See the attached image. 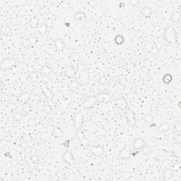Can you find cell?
<instances>
[{"instance_id":"1","label":"cell","mask_w":181,"mask_h":181,"mask_svg":"<svg viewBox=\"0 0 181 181\" xmlns=\"http://www.w3.org/2000/svg\"><path fill=\"white\" fill-rule=\"evenodd\" d=\"M164 38L168 45L173 46L177 43L178 34L173 27H168L164 33Z\"/></svg>"},{"instance_id":"2","label":"cell","mask_w":181,"mask_h":181,"mask_svg":"<svg viewBox=\"0 0 181 181\" xmlns=\"http://www.w3.org/2000/svg\"><path fill=\"white\" fill-rule=\"evenodd\" d=\"M16 64V60L14 58H7L4 59L1 63V68L3 70H9L14 68Z\"/></svg>"},{"instance_id":"3","label":"cell","mask_w":181,"mask_h":181,"mask_svg":"<svg viewBox=\"0 0 181 181\" xmlns=\"http://www.w3.org/2000/svg\"><path fill=\"white\" fill-rule=\"evenodd\" d=\"M62 159L65 163H67L69 166H74L76 163L75 158H74V155L70 151H65L62 156Z\"/></svg>"},{"instance_id":"4","label":"cell","mask_w":181,"mask_h":181,"mask_svg":"<svg viewBox=\"0 0 181 181\" xmlns=\"http://www.w3.org/2000/svg\"><path fill=\"white\" fill-rule=\"evenodd\" d=\"M84 124V114L82 112H79L75 114L74 117V127L76 131L82 130Z\"/></svg>"},{"instance_id":"5","label":"cell","mask_w":181,"mask_h":181,"mask_svg":"<svg viewBox=\"0 0 181 181\" xmlns=\"http://www.w3.org/2000/svg\"><path fill=\"white\" fill-rule=\"evenodd\" d=\"M118 156L122 160H129L132 156V149L130 147H125L120 150Z\"/></svg>"},{"instance_id":"6","label":"cell","mask_w":181,"mask_h":181,"mask_svg":"<svg viewBox=\"0 0 181 181\" xmlns=\"http://www.w3.org/2000/svg\"><path fill=\"white\" fill-rule=\"evenodd\" d=\"M96 96L98 103H104V104H106V103L110 102L111 99H112V96H111L109 93H106V92H101V93L96 95Z\"/></svg>"},{"instance_id":"7","label":"cell","mask_w":181,"mask_h":181,"mask_svg":"<svg viewBox=\"0 0 181 181\" xmlns=\"http://www.w3.org/2000/svg\"><path fill=\"white\" fill-rule=\"evenodd\" d=\"M115 104L117 108L122 111H126L128 109V102H127L126 100H125V98H117L115 101Z\"/></svg>"},{"instance_id":"8","label":"cell","mask_w":181,"mask_h":181,"mask_svg":"<svg viewBox=\"0 0 181 181\" xmlns=\"http://www.w3.org/2000/svg\"><path fill=\"white\" fill-rule=\"evenodd\" d=\"M88 150L93 155L101 156L104 154V148L101 146H89Z\"/></svg>"},{"instance_id":"9","label":"cell","mask_w":181,"mask_h":181,"mask_svg":"<svg viewBox=\"0 0 181 181\" xmlns=\"http://www.w3.org/2000/svg\"><path fill=\"white\" fill-rule=\"evenodd\" d=\"M125 112V117H126L127 120H128V125L133 126L136 123V116L135 113L132 110L128 109Z\"/></svg>"},{"instance_id":"10","label":"cell","mask_w":181,"mask_h":181,"mask_svg":"<svg viewBox=\"0 0 181 181\" xmlns=\"http://www.w3.org/2000/svg\"><path fill=\"white\" fill-rule=\"evenodd\" d=\"M98 103L97 99H96V96H90V97L87 98L86 99L84 100V101L82 104V106L85 108H92L95 106Z\"/></svg>"},{"instance_id":"11","label":"cell","mask_w":181,"mask_h":181,"mask_svg":"<svg viewBox=\"0 0 181 181\" xmlns=\"http://www.w3.org/2000/svg\"><path fill=\"white\" fill-rule=\"evenodd\" d=\"M53 44L56 50H58V51H62V50H64L65 47H66L65 41L62 38H60L54 40Z\"/></svg>"},{"instance_id":"12","label":"cell","mask_w":181,"mask_h":181,"mask_svg":"<svg viewBox=\"0 0 181 181\" xmlns=\"http://www.w3.org/2000/svg\"><path fill=\"white\" fill-rule=\"evenodd\" d=\"M144 145H145V142L142 138L138 137L133 140L132 148L134 150H140Z\"/></svg>"},{"instance_id":"13","label":"cell","mask_w":181,"mask_h":181,"mask_svg":"<svg viewBox=\"0 0 181 181\" xmlns=\"http://www.w3.org/2000/svg\"><path fill=\"white\" fill-rule=\"evenodd\" d=\"M76 136H77V139H79V140L80 141V142H82L84 145H85V146L89 145V142H88V139L85 137L83 132H82V130H77V131H76Z\"/></svg>"},{"instance_id":"14","label":"cell","mask_w":181,"mask_h":181,"mask_svg":"<svg viewBox=\"0 0 181 181\" xmlns=\"http://www.w3.org/2000/svg\"><path fill=\"white\" fill-rule=\"evenodd\" d=\"M141 14L144 18L150 19L152 15V9L149 6H145L141 9Z\"/></svg>"},{"instance_id":"15","label":"cell","mask_w":181,"mask_h":181,"mask_svg":"<svg viewBox=\"0 0 181 181\" xmlns=\"http://www.w3.org/2000/svg\"><path fill=\"white\" fill-rule=\"evenodd\" d=\"M40 74H42L43 76H44V77H50V76L52 74L53 71H52V69H51L50 67L47 66V65H44V66H43L42 67L40 68Z\"/></svg>"},{"instance_id":"16","label":"cell","mask_w":181,"mask_h":181,"mask_svg":"<svg viewBox=\"0 0 181 181\" xmlns=\"http://www.w3.org/2000/svg\"><path fill=\"white\" fill-rule=\"evenodd\" d=\"M170 128H171L170 124L168 123H166V122H165V123H161V125L157 128V132L159 133L167 132L168 130H170Z\"/></svg>"},{"instance_id":"17","label":"cell","mask_w":181,"mask_h":181,"mask_svg":"<svg viewBox=\"0 0 181 181\" xmlns=\"http://www.w3.org/2000/svg\"><path fill=\"white\" fill-rule=\"evenodd\" d=\"M18 98H19V103H20L21 104L24 105L28 102V101H29L31 96H30L29 93H23L19 95V96Z\"/></svg>"},{"instance_id":"18","label":"cell","mask_w":181,"mask_h":181,"mask_svg":"<svg viewBox=\"0 0 181 181\" xmlns=\"http://www.w3.org/2000/svg\"><path fill=\"white\" fill-rule=\"evenodd\" d=\"M64 73L67 77L73 78L75 76L76 71L75 69H74V67H67L65 68Z\"/></svg>"},{"instance_id":"19","label":"cell","mask_w":181,"mask_h":181,"mask_svg":"<svg viewBox=\"0 0 181 181\" xmlns=\"http://www.w3.org/2000/svg\"><path fill=\"white\" fill-rule=\"evenodd\" d=\"M152 148L149 145H144L142 149H140V152L142 155L144 156H149L152 154Z\"/></svg>"},{"instance_id":"20","label":"cell","mask_w":181,"mask_h":181,"mask_svg":"<svg viewBox=\"0 0 181 181\" xmlns=\"http://www.w3.org/2000/svg\"><path fill=\"white\" fill-rule=\"evenodd\" d=\"M29 24H30V26H31V28H38V26H40L38 19L36 16L32 17V18L31 19V20H30Z\"/></svg>"},{"instance_id":"21","label":"cell","mask_w":181,"mask_h":181,"mask_svg":"<svg viewBox=\"0 0 181 181\" xmlns=\"http://www.w3.org/2000/svg\"><path fill=\"white\" fill-rule=\"evenodd\" d=\"M53 136L56 138H61L64 136V132H63L62 130L60 128H55L53 130V133H52Z\"/></svg>"},{"instance_id":"22","label":"cell","mask_w":181,"mask_h":181,"mask_svg":"<svg viewBox=\"0 0 181 181\" xmlns=\"http://www.w3.org/2000/svg\"><path fill=\"white\" fill-rule=\"evenodd\" d=\"M114 42L117 45H123L125 43V38H124L123 35H117L114 38Z\"/></svg>"},{"instance_id":"23","label":"cell","mask_w":181,"mask_h":181,"mask_svg":"<svg viewBox=\"0 0 181 181\" xmlns=\"http://www.w3.org/2000/svg\"><path fill=\"white\" fill-rule=\"evenodd\" d=\"M74 19L78 21H81L84 20V19H86V14L84 12H77V13H75L74 16Z\"/></svg>"},{"instance_id":"24","label":"cell","mask_w":181,"mask_h":181,"mask_svg":"<svg viewBox=\"0 0 181 181\" xmlns=\"http://www.w3.org/2000/svg\"><path fill=\"white\" fill-rule=\"evenodd\" d=\"M79 82H77V80L74 79V80H72L71 82L69 83V89L70 90H72V91H74L79 88Z\"/></svg>"},{"instance_id":"25","label":"cell","mask_w":181,"mask_h":181,"mask_svg":"<svg viewBox=\"0 0 181 181\" xmlns=\"http://www.w3.org/2000/svg\"><path fill=\"white\" fill-rule=\"evenodd\" d=\"M181 17V14L180 12H175L173 13L172 15L171 16V21H172L174 23H176V22L178 21L180 19Z\"/></svg>"},{"instance_id":"26","label":"cell","mask_w":181,"mask_h":181,"mask_svg":"<svg viewBox=\"0 0 181 181\" xmlns=\"http://www.w3.org/2000/svg\"><path fill=\"white\" fill-rule=\"evenodd\" d=\"M172 79H173V76L170 74H165L164 76L163 77V82L166 85L169 84L172 82Z\"/></svg>"},{"instance_id":"27","label":"cell","mask_w":181,"mask_h":181,"mask_svg":"<svg viewBox=\"0 0 181 181\" xmlns=\"http://www.w3.org/2000/svg\"><path fill=\"white\" fill-rule=\"evenodd\" d=\"M144 120H145L146 123H149V124L154 123V116L152 115V114H149V113L146 114V115H144Z\"/></svg>"},{"instance_id":"28","label":"cell","mask_w":181,"mask_h":181,"mask_svg":"<svg viewBox=\"0 0 181 181\" xmlns=\"http://www.w3.org/2000/svg\"><path fill=\"white\" fill-rule=\"evenodd\" d=\"M37 29L39 33H40V34H45V33L47 32L49 28H47L45 24H41V25H40Z\"/></svg>"},{"instance_id":"29","label":"cell","mask_w":181,"mask_h":181,"mask_svg":"<svg viewBox=\"0 0 181 181\" xmlns=\"http://www.w3.org/2000/svg\"><path fill=\"white\" fill-rule=\"evenodd\" d=\"M8 102H9V104L12 105L16 104L17 103H19V98L14 96V95H11L9 98H8Z\"/></svg>"},{"instance_id":"30","label":"cell","mask_w":181,"mask_h":181,"mask_svg":"<svg viewBox=\"0 0 181 181\" xmlns=\"http://www.w3.org/2000/svg\"><path fill=\"white\" fill-rule=\"evenodd\" d=\"M1 32L4 35H8L10 33L11 30H10V28H9V27L6 26V25H4V26H1Z\"/></svg>"},{"instance_id":"31","label":"cell","mask_w":181,"mask_h":181,"mask_svg":"<svg viewBox=\"0 0 181 181\" xmlns=\"http://www.w3.org/2000/svg\"><path fill=\"white\" fill-rule=\"evenodd\" d=\"M27 41H28V43L30 44V45H33V44L36 43V42L38 41V39H37V38L33 37H33H30L27 40Z\"/></svg>"},{"instance_id":"32","label":"cell","mask_w":181,"mask_h":181,"mask_svg":"<svg viewBox=\"0 0 181 181\" xmlns=\"http://www.w3.org/2000/svg\"><path fill=\"white\" fill-rule=\"evenodd\" d=\"M44 24H45V26H47L48 28H52V26H53V23H52V21L50 20V19L46 20L45 22V23H44Z\"/></svg>"},{"instance_id":"33","label":"cell","mask_w":181,"mask_h":181,"mask_svg":"<svg viewBox=\"0 0 181 181\" xmlns=\"http://www.w3.org/2000/svg\"><path fill=\"white\" fill-rule=\"evenodd\" d=\"M139 2L140 1L139 0H131V1H129V4L131 6H137L139 4Z\"/></svg>"},{"instance_id":"34","label":"cell","mask_w":181,"mask_h":181,"mask_svg":"<svg viewBox=\"0 0 181 181\" xmlns=\"http://www.w3.org/2000/svg\"><path fill=\"white\" fill-rule=\"evenodd\" d=\"M139 154V150H134V152H132V156L134 157L135 156L138 155Z\"/></svg>"},{"instance_id":"35","label":"cell","mask_w":181,"mask_h":181,"mask_svg":"<svg viewBox=\"0 0 181 181\" xmlns=\"http://www.w3.org/2000/svg\"><path fill=\"white\" fill-rule=\"evenodd\" d=\"M151 124H152V125H151L150 127H149V128H152V127H156V124L154 123H151Z\"/></svg>"},{"instance_id":"36","label":"cell","mask_w":181,"mask_h":181,"mask_svg":"<svg viewBox=\"0 0 181 181\" xmlns=\"http://www.w3.org/2000/svg\"><path fill=\"white\" fill-rule=\"evenodd\" d=\"M180 135H178V144H180Z\"/></svg>"}]
</instances>
